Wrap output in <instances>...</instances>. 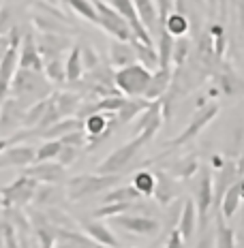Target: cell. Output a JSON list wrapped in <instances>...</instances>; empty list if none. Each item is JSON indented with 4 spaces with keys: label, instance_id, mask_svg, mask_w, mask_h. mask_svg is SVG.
Instances as JSON below:
<instances>
[{
    "label": "cell",
    "instance_id": "836d02e7",
    "mask_svg": "<svg viewBox=\"0 0 244 248\" xmlns=\"http://www.w3.org/2000/svg\"><path fill=\"white\" fill-rule=\"evenodd\" d=\"M62 2L73 13L80 15V17H84L86 22L98 24V15H97V9H95V4H92V0H62Z\"/></svg>",
    "mask_w": 244,
    "mask_h": 248
},
{
    "label": "cell",
    "instance_id": "4dcf8cb0",
    "mask_svg": "<svg viewBox=\"0 0 244 248\" xmlns=\"http://www.w3.org/2000/svg\"><path fill=\"white\" fill-rule=\"evenodd\" d=\"M33 24L37 26L39 32H54V34H65L66 22L54 17L49 13H34L33 15Z\"/></svg>",
    "mask_w": 244,
    "mask_h": 248
},
{
    "label": "cell",
    "instance_id": "8fae6325",
    "mask_svg": "<svg viewBox=\"0 0 244 248\" xmlns=\"http://www.w3.org/2000/svg\"><path fill=\"white\" fill-rule=\"evenodd\" d=\"M24 175L37 180L41 184H60L66 175V167L58 161H43V163H33L22 169Z\"/></svg>",
    "mask_w": 244,
    "mask_h": 248
},
{
    "label": "cell",
    "instance_id": "816d5d0a",
    "mask_svg": "<svg viewBox=\"0 0 244 248\" xmlns=\"http://www.w3.org/2000/svg\"><path fill=\"white\" fill-rule=\"evenodd\" d=\"M2 4H4V0H0V7H2Z\"/></svg>",
    "mask_w": 244,
    "mask_h": 248
},
{
    "label": "cell",
    "instance_id": "277c9868",
    "mask_svg": "<svg viewBox=\"0 0 244 248\" xmlns=\"http://www.w3.org/2000/svg\"><path fill=\"white\" fill-rule=\"evenodd\" d=\"M150 79H152V71L144 66L142 62L116 69V73H114V84H116L118 92L124 96H131V99L146 94Z\"/></svg>",
    "mask_w": 244,
    "mask_h": 248
},
{
    "label": "cell",
    "instance_id": "f907efd6",
    "mask_svg": "<svg viewBox=\"0 0 244 248\" xmlns=\"http://www.w3.org/2000/svg\"><path fill=\"white\" fill-rule=\"evenodd\" d=\"M148 248H159V244H152V246H148Z\"/></svg>",
    "mask_w": 244,
    "mask_h": 248
},
{
    "label": "cell",
    "instance_id": "7c38bea8",
    "mask_svg": "<svg viewBox=\"0 0 244 248\" xmlns=\"http://www.w3.org/2000/svg\"><path fill=\"white\" fill-rule=\"evenodd\" d=\"M24 113L26 107L17 99H4L0 103V133L4 135H13L19 126L24 124Z\"/></svg>",
    "mask_w": 244,
    "mask_h": 248
},
{
    "label": "cell",
    "instance_id": "4fadbf2b",
    "mask_svg": "<svg viewBox=\"0 0 244 248\" xmlns=\"http://www.w3.org/2000/svg\"><path fill=\"white\" fill-rule=\"evenodd\" d=\"M154 178H157V184H154V195L152 197L159 201L161 205H169L174 203V199L178 197L180 193V184H178V178H174L169 171H154Z\"/></svg>",
    "mask_w": 244,
    "mask_h": 248
},
{
    "label": "cell",
    "instance_id": "74e56055",
    "mask_svg": "<svg viewBox=\"0 0 244 248\" xmlns=\"http://www.w3.org/2000/svg\"><path fill=\"white\" fill-rule=\"evenodd\" d=\"M133 208H135V203H103L101 208H97L92 212V216H95V218H112V216L127 214V212Z\"/></svg>",
    "mask_w": 244,
    "mask_h": 248
},
{
    "label": "cell",
    "instance_id": "83f0119b",
    "mask_svg": "<svg viewBox=\"0 0 244 248\" xmlns=\"http://www.w3.org/2000/svg\"><path fill=\"white\" fill-rule=\"evenodd\" d=\"M197 169H199V161H197V156L195 154H186V156L178 158V161L171 165L169 173L174 175V178H178V180H191L197 173Z\"/></svg>",
    "mask_w": 244,
    "mask_h": 248
},
{
    "label": "cell",
    "instance_id": "5b68a950",
    "mask_svg": "<svg viewBox=\"0 0 244 248\" xmlns=\"http://www.w3.org/2000/svg\"><path fill=\"white\" fill-rule=\"evenodd\" d=\"M195 210H197V231H206L210 223V212H214V186H212V173L208 167H201L199 175L193 186Z\"/></svg>",
    "mask_w": 244,
    "mask_h": 248
},
{
    "label": "cell",
    "instance_id": "f1b7e54d",
    "mask_svg": "<svg viewBox=\"0 0 244 248\" xmlns=\"http://www.w3.org/2000/svg\"><path fill=\"white\" fill-rule=\"evenodd\" d=\"M137 199H142V195L135 190V186L124 184V186H118V188L107 190L105 197H103V203H135Z\"/></svg>",
    "mask_w": 244,
    "mask_h": 248
},
{
    "label": "cell",
    "instance_id": "7402d4cb",
    "mask_svg": "<svg viewBox=\"0 0 244 248\" xmlns=\"http://www.w3.org/2000/svg\"><path fill=\"white\" fill-rule=\"evenodd\" d=\"M240 203H242V190H240V178H238L236 182L225 190V195H223L221 205H219V214L223 218H233V214L238 212Z\"/></svg>",
    "mask_w": 244,
    "mask_h": 248
},
{
    "label": "cell",
    "instance_id": "cb8c5ba5",
    "mask_svg": "<svg viewBox=\"0 0 244 248\" xmlns=\"http://www.w3.org/2000/svg\"><path fill=\"white\" fill-rule=\"evenodd\" d=\"M150 105V101H146L144 96H137V99H131V96H127V101L122 103V107L116 111V120L118 124H129L133 122L135 118L139 116L146 107Z\"/></svg>",
    "mask_w": 244,
    "mask_h": 248
},
{
    "label": "cell",
    "instance_id": "603a6c76",
    "mask_svg": "<svg viewBox=\"0 0 244 248\" xmlns=\"http://www.w3.org/2000/svg\"><path fill=\"white\" fill-rule=\"evenodd\" d=\"M159 41H157V54H159V69H169L174 60V43L176 37H171L163 26H159Z\"/></svg>",
    "mask_w": 244,
    "mask_h": 248
},
{
    "label": "cell",
    "instance_id": "484cf974",
    "mask_svg": "<svg viewBox=\"0 0 244 248\" xmlns=\"http://www.w3.org/2000/svg\"><path fill=\"white\" fill-rule=\"evenodd\" d=\"M54 103H56V109H58L62 118H71L80 109L81 99L75 92H54Z\"/></svg>",
    "mask_w": 244,
    "mask_h": 248
},
{
    "label": "cell",
    "instance_id": "5bb4252c",
    "mask_svg": "<svg viewBox=\"0 0 244 248\" xmlns=\"http://www.w3.org/2000/svg\"><path fill=\"white\" fill-rule=\"evenodd\" d=\"M19 66L22 69H33V71H43V56L39 54V47H37V39L33 37L30 32L24 34L22 43H19Z\"/></svg>",
    "mask_w": 244,
    "mask_h": 248
},
{
    "label": "cell",
    "instance_id": "d6986e66",
    "mask_svg": "<svg viewBox=\"0 0 244 248\" xmlns=\"http://www.w3.org/2000/svg\"><path fill=\"white\" fill-rule=\"evenodd\" d=\"M137 62V56H135V49L129 41H118L114 39L110 43V64L114 69H122V66L135 64Z\"/></svg>",
    "mask_w": 244,
    "mask_h": 248
},
{
    "label": "cell",
    "instance_id": "b9f144b4",
    "mask_svg": "<svg viewBox=\"0 0 244 248\" xmlns=\"http://www.w3.org/2000/svg\"><path fill=\"white\" fill-rule=\"evenodd\" d=\"M189 39H184V37H176V43H174V62L178 66H182L184 62H186V56H189Z\"/></svg>",
    "mask_w": 244,
    "mask_h": 248
},
{
    "label": "cell",
    "instance_id": "7a4b0ae2",
    "mask_svg": "<svg viewBox=\"0 0 244 248\" xmlns=\"http://www.w3.org/2000/svg\"><path fill=\"white\" fill-rule=\"evenodd\" d=\"M9 94H13V99H17L26 109H28L33 103H37L41 99H48L51 94V88H49V81H45V77L41 75V71L17 66Z\"/></svg>",
    "mask_w": 244,
    "mask_h": 248
},
{
    "label": "cell",
    "instance_id": "d6a6232c",
    "mask_svg": "<svg viewBox=\"0 0 244 248\" xmlns=\"http://www.w3.org/2000/svg\"><path fill=\"white\" fill-rule=\"evenodd\" d=\"M165 30L171 34V37H184L186 34V30H189V15H184V13H176V11H171L167 17H165V22L161 24Z\"/></svg>",
    "mask_w": 244,
    "mask_h": 248
},
{
    "label": "cell",
    "instance_id": "ffe728a7",
    "mask_svg": "<svg viewBox=\"0 0 244 248\" xmlns=\"http://www.w3.org/2000/svg\"><path fill=\"white\" fill-rule=\"evenodd\" d=\"M169 86H171V69H157L152 73V79H150L144 99L146 101H161V96L169 90Z\"/></svg>",
    "mask_w": 244,
    "mask_h": 248
},
{
    "label": "cell",
    "instance_id": "8d00e7d4",
    "mask_svg": "<svg viewBox=\"0 0 244 248\" xmlns=\"http://www.w3.org/2000/svg\"><path fill=\"white\" fill-rule=\"evenodd\" d=\"M45 107H48V99H41L37 103H33V105H30L28 109H26V113H24V126L37 128L41 118H43V113H45Z\"/></svg>",
    "mask_w": 244,
    "mask_h": 248
},
{
    "label": "cell",
    "instance_id": "c3c4849f",
    "mask_svg": "<svg viewBox=\"0 0 244 248\" xmlns=\"http://www.w3.org/2000/svg\"><path fill=\"white\" fill-rule=\"evenodd\" d=\"M9 146H13L11 135H9V137H0V152H2V150H7Z\"/></svg>",
    "mask_w": 244,
    "mask_h": 248
},
{
    "label": "cell",
    "instance_id": "f6af8a7d",
    "mask_svg": "<svg viewBox=\"0 0 244 248\" xmlns=\"http://www.w3.org/2000/svg\"><path fill=\"white\" fill-rule=\"evenodd\" d=\"M165 248H184V237L180 235L178 227H176V229H171V231H169L167 240H165Z\"/></svg>",
    "mask_w": 244,
    "mask_h": 248
},
{
    "label": "cell",
    "instance_id": "ac0fdd59",
    "mask_svg": "<svg viewBox=\"0 0 244 248\" xmlns=\"http://www.w3.org/2000/svg\"><path fill=\"white\" fill-rule=\"evenodd\" d=\"M77 128H84V120H80V118L71 116V118H62L56 124H51V126L43 128V131H34L33 128V137H43V139H60L62 135H66V133H73Z\"/></svg>",
    "mask_w": 244,
    "mask_h": 248
},
{
    "label": "cell",
    "instance_id": "1f68e13d",
    "mask_svg": "<svg viewBox=\"0 0 244 248\" xmlns=\"http://www.w3.org/2000/svg\"><path fill=\"white\" fill-rule=\"evenodd\" d=\"M60 190H58V184H39L37 193H34V199L33 203L37 205V208L45 210V208H54L56 199H58Z\"/></svg>",
    "mask_w": 244,
    "mask_h": 248
},
{
    "label": "cell",
    "instance_id": "8992f818",
    "mask_svg": "<svg viewBox=\"0 0 244 248\" xmlns=\"http://www.w3.org/2000/svg\"><path fill=\"white\" fill-rule=\"evenodd\" d=\"M39 188V182L28 175H19L13 182H9L7 186L0 188V205L2 208H26L28 203H33L34 193Z\"/></svg>",
    "mask_w": 244,
    "mask_h": 248
},
{
    "label": "cell",
    "instance_id": "3957f363",
    "mask_svg": "<svg viewBox=\"0 0 244 248\" xmlns=\"http://www.w3.org/2000/svg\"><path fill=\"white\" fill-rule=\"evenodd\" d=\"M118 182H120L118 173H81L66 182V197L71 201H81L112 188Z\"/></svg>",
    "mask_w": 244,
    "mask_h": 248
},
{
    "label": "cell",
    "instance_id": "bcb514c9",
    "mask_svg": "<svg viewBox=\"0 0 244 248\" xmlns=\"http://www.w3.org/2000/svg\"><path fill=\"white\" fill-rule=\"evenodd\" d=\"M195 248H214V231L212 229L201 231V237H199V242H197Z\"/></svg>",
    "mask_w": 244,
    "mask_h": 248
},
{
    "label": "cell",
    "instance_id": "6da1fadb",
    "mask_svg": "<svg viewBox=\"0 0 244 248\" xmlns=\"http://www.w3.org/2000/svg\"><path fill=\"white\" fill-rule=\"evenodd\" d=\"M161 122L163 120H154L152 124H148L142 133L133 135V139L129 143H122L120 148H116L110 156H105L97 167V173H118L120 175L124 169L131 165V161L137 156L139 150H144V146L157 135V131L161 128Z\"/></svg>",
    "mask_w": 244,
    "mask_h": 248
},
{
    "label": "cell",
    "instance_id": "f35d334b",
    "mask_svg": "<svg viewBox=\"0 0 244 248\" xmlns=\"http://www.w3.org/2000/svg\"><path fill=\"white\" fill-rule=\"evenodd\" d=\"M43 71L48 75L49 81H56V84H65L66 75H65V62L60 58H51L43 62Z\"/></svg>",
    "mask_w": 244,
    "mask_h": 248
},
{
    "label": "cell",
    "instance_id": "d4e9b609",
    "mask_svg": "<svg viewBox=\"0 0 244 248\" xmlns=\"http://www.w3.org/2000/svg\"><path fill=\"white\" fill-rule=\"evenodd\" d=\"M65 75L69 84H75L84 77V62H81V47L73 45L69 51V58L65 60Z\"/></svg>",
    "mask_w": 244,
    "mask_h": 248
},
{
    "label": "cell",
    "instance_id": "4316f807",
    "mask_svg": "<svg viewBox=\"0 0 244 248\" xmlns=\"http://www.w3.org/2000/svg\"><path fill=\"white\" fill-rule=\"evenodd\" d=\"M214 246L216 248H236V233H233L231 227H227L225 218L214 212Z\"/></svg>",
    "mask_w": 244,
    "mask_h": 248
},
{
    "label": "cell",
    "instance_id": "681fc988",
    "mask_svg": "<svg viewBox=\"0 0 244 248\" xmlns=\"http://www.w3.org/2000/svg\"><path fill=\"white\" fill-rule=\"evenodd\" d=\"M43 2H49V4H56V2H58V0H43Z\"/></svg>",
    "mask_w": 244,
    "mask_h": 248
},
{
    "label": "cell",
    "instance_id": "ee69618b",
    "mask_svg": "<svg viewBox=\"0 0 244 248\" xmlns=\"http://www.w3.org/2000/svg\"><path fill=\"white\" fill-rule=\"evenodd\" d=\"M77 150L80 148H73V146H62L60 150V154H58V161L60 165H65V167H69L71 163H75V158H77Z\"/></svg>",
    "mask_w": 244,
    "mask_h": 248
},
{
    "label": "cell",
    "instance_id": "7dc6e473",
    "mask_svg": "<svg viewBox=\"0 0 244 248\" xmlns=\"http://www.w3.org/2000/svg\"><path fill=\"white\" fill-rule=\"evenodd\" d=\"M4 229H7V218H4L2 205H0V248H4Z\"/></svg>",
    "mask_w": 244,
    "mask_h": 248
},
{
    "label": "cell",
    "instance_id": "2e32d148",
    "mask_svg": "<svg viewBox=\"0 0 244 248\" xmlns=\"http://www.w3.org/2000/svg\"><path fill=\"white\" fill-rule=\"evenodd\" d=\"M19 54H17V47H9L7 54L0 58V103L9 96V90H11V81H13V75L19 66Z\"/></svg>",
    "mask_w": 244,
    "mask_h": 248
},
{
    "label": "cell",
    "instance_id": "d590c367",
    "mask_svg": "<svg viewBox=\"0 0 244 248\" xmlns=\"http://www.w3.org/2000/svg\"><path fill=\"white\" fill-rule=\"evenodd\" d=\"M62 150L60 139H45L43 143L37 148V161L34 163H43V161H56Z\"/></svg>",
    "mask_w": 244,
    "mask_h": 248
},
{
    "label": "cell",
    "instance_id": "e0dca14e",
    "mask_svg": "<svg viewBox=\"0 0 244 248\" xmlns=\"http://www.w3.org/2000/svg\"><path fill=\"white\" fill-rule=\"evenodd\" d=\"M81 227H84L86 235L90 237L92 242H97L98 246H103V248H120L118 237L112 233V229L107 225L98 223V220H88V223H84Z\"/></svg>",
    "mask_w": 244,
    "mask_h": 248
},
{
    "label": "cell",
    "instance_id": "9a60e30c",
    "mask_svg": "<svg viewBox=\"0 0 244 248\" xmlns=\"http://www.w3.org/2000/svg\"><path fill=\"white\" fill-rule=\"evenodd\" d=\"M71 45V39L66 34H54V32H41V37L37 39V47L39 54L45 60L51 58H60V54Z\"/></svg>",
    "mask_w": 244,
    "mask_h": 248
},
{
    "label": "cell",
    "instance_id": "60d3db41",
    "mask_svg": "<svg viewBox=\"0 0 244 248\" xmlns=\"http://www.w3.org/2000/svg\"><path fill=\"white\" fill-rule=\"evenodd\" d=\"M15 26V15H13V7L4 0V4L0 7V37H4V34H9V30H11Z\"/></svg>",
    "mask_w": 244,
    "mask_h": 248
},
{
    "label": "cell",
    "instance_id": "f546056e",
    "mask_svg": "<svg viewBox=\"0 0 244 248\" xmlns=\"http://www.w3.org/2000/svg\"><path fill=\"white\" fill-rule=\"evenodd\" d=\"M133 49H135V56H137V62H142L144 66H148L150 71H157L159 69V54H157V45H146L142 41L133 39L131 41Z\"/></svg>",
    "mask_w": 244,
    "mask_h": 248
},
{
    "label": "cell",
    "instance_id": "7bdbcfd3",
    "mask_svg": "<svg viewBox=\"0 0 244 248\" xmlns=\"http://www.w3.org/2000/svg\"><path fill=\"white\" fill-rule=\"evenodd\" d=\"M81 47V62H84V71H95L98 66V56L90 45H80Z\"/></svg>",
    "mask_w": 244,
    "mask_h": 248
},
{
    "label": "cell",
    "instance_id": "52a82bcc",
    "mask_svg": "<svg viewBox=\"0 0 244 248\" xmlns=\"http://www.w3.org/2000/svg\"><path fill=\"white\" fill-rule=\"evenodd\" d=\"M92 4H95L97 15H98V24L97 26H101V28L105 30L112 39L129 41V43H131L133 41V30H131V26H129L127 19H124L114 7H110L107 2H103V0H92Z\"/></svg>",
    "mask_w": 244,
    "mask_h": 248
},
{
    "label": "cell",
    "instance_id": "9c48e42d",
    "mask_svg": "<svg viewBox=\"0 0 244 248\" xmlns=\"http://www.w3.org/2000/svg\"><path fill=\"white\" fill-rule=\"evenodd\" d=\"M112 225L122 231L135 233L139 237H154L161 231V223L150 214H120L112 216Z\"/></svg>",
    "mask_w": 244,
    "mask_h": 248
},
{
    "label": "cell",
    "instance_id": "30bf717a",
    "mask_svg": "<svg viewBox=\"0 0 244 248\" xmlns=\"http://www.w3.org/2000/svg\"><path fill=\"white\" fill-rule=\"evenodd\" d=\"M34 161H37V148L28 146V143H13V146L0 152V171L11 167L24 169Z\"/></svg>",
    "mask_w": 244,
    "mask_h": 248
},
{
    "label": "cell",
    "instance_id": "e575fe53",
    "mask_svg": "<svg viewBox=\"0 0 244 248\" xmlns=\"http://www.w3.org/2000/svg\"><path fill=\"white\" fill-rule=\"evenodd\" d=\"M135 190H137L142 197H152L154 195V184H157V178H154L152 171H137L133 175V182Z\"/></svg>",
    "mask_w": 244,
    "mask_h": 248
},
{
    "label": "cell",
    "instance_id": "ab89813d",
    "mask_svg": "<svg viewBox=\"0 0 244 248\" xmlns=\"http://www.w3.org/2000/svg\"><path fill=\"white\" fill-rule=\"evenodd\" d=\"M219 86L221 90L225 92V94H238V92L242 90V81L240 77H238L233 71H223V73L219 75Z\"/></svg>",
    "mask_w": 244,
    "mask_h": 248
},
{
    "label": "cell",
    "instance_id": "ba28073f",
    "mask_svg": "<svg viewBox=\"0 0 244 248\" xmlns=\"http://www.w3.org/2000/svg\"><path fill=\"white\" fill-rule=\"evenodd\" d=\"M219 109H221L219 103H208V105H204V107H197V111L193 113L191 122L184 126V131L180 133L178 137L169 139L165 146H167V148H182V146H186V143H191L208 126V124L219 116Z\"/></svg>",
    "mask_w": 244,
    "mask_h": 248
},
{
    "label": "cell",
    "instance_id": "44dd1931",
    "mask_svg": "<svg viewBox=\"0 0 244 248\" xmlns=\"http://www.w3.org/2000/svg\"><path fill=\"white\" fill-rule=\"evenodd\" d=\"M178 231L184 237V242H189L197 231V210L191 199H184L182 203V212H180V218H178Z\"/></svg>",
    "mask_w": 244,
    "mask_h": 248
}]
</instances>
